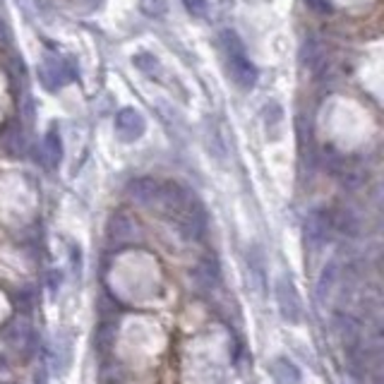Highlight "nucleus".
Listing matches in <instances>:
<instances>
[{"label": "nucleus", "instance_id": "39448f33", "mask_svg": "<svg viewBox=\"0 0 384 384\" xmlns=\"http://www.w3.org/2000/svg\"><path fill=\"white\" fill-rule=\"evenodd\" d=\"M106 236H109L111 245H132L140 238V226H137L135 219L125 212H116L113 216L109 219V226H106Z\"/></svg>", "mask_w": 384, "mask_h": 384}, {"label": "nucleus", "instance_id": "9d476101", "mask_svg": "<svg viewBox=\"0 0 384 384\" xmlns=\"http://www.w3.org/2000/svg\"><path fill=\"white\" fill-rule=\"evenodd\" d=\"M147 130V123H144V116L135 109H121L116 116V135L121 137L123 142H137Z\"/></svg>", "mask_w": 384, "mask_h": 384}, {"label": "nucleus", "instance_id": "1a4fd4ad", "mask_svg": "<svg viewBox=\"0 0 384 384\" xmlns=\"http://www.w3.org/2000/svg\"><path fill=\"white\" fill-rule=\"evenodd\" d=\"M192 192L185 190L180 182H161V192H159V209L168 212L171 216H178V214L190 204Z\"/></svg>", "mask_w": 384, "mask_h": 384}, {"label": "nucleus", "instance_id": "9b49d317", "mask_svg": "<svg viewBox=\"0 0 384 384\" xmlns=\"http://www.w3.org/2000/svg\"><path fill=\"white\" fill-rule=\"evenodd\" d=\"M300 62L310 70L314 77H319L327 65H329V58H327V48L322 46V41L314 39V36H310V39H305L303 48H300Z\"/></svg>", "mask_w": 384, "mask_h": 384}, {"label": "nucleus", "instance_id": "6e6552de", "mask_svg": "<svg viewBox=\"0 0 384 384\" xmlns=\"http://www.w3.org/2000/svg\"><path fill=\"white\" fill-rule=\"evenodd\" d=\"M192 283L197 291L202 293H212L219 288L221 283V267H219L216 257H202L192 269Z\"/></svg>", "mask_w": 384, "mask_h": 384}, {"label": "nucleus", "instance_id": "423d86ee", "mask_svg": "<svg viewBox=\"0 0 384 384\" xmlns=\"http://www.w3.org/2000/svg\"><path fill=\"white\" fill-rule=\"evenodd\" d=\"M39 77L43 82V87L53 92V89H58V87L75 79V67L67 60L55 58V55H48V58H43L41 67H39Z\"/></svg>", "mask_w": 384, "mask_h": 384}, {"label": "nucleus", "instance_id": "f8f14e48", "mask_svg": "<svg viewBox=\"0 0 384 384\" xmlns=\"http://www.w3.org/2000/svg\"><path fill=\"white\" fill-rule=\"evenodd\" d=\"M161 182L154 178H137L128 185V197L140 207H156L159 204Z\"/></svg>", "mask_w": 384, "mask_h": 384}, {"label": "nucleus", "instance_id": "f3484780", "mask_svg": "<svg viewBox=\"0 0 384 384\" xmlns=\"http://www.w3.org/2000/svg\"><path fill=\"white\" fill-rule=\"evenodd\" d=\"M336 279H339V264L336 262H327V267L322 269V274H319L317 279V288H314V295H317L319 303H324L327 298H329V293L334 291V286H336Z\"/></svg>", "mask_w": 384, "mask_h": 384}, {"label": "nucleus", "instance_id": "dca6fc26", "mask_svg": "<svg viewBox=\"0 0 384 384\" xmlns=\"http://www.w3.org/2000/svg\"><path fill=\"white\" fill-rule=\"evenodd\" d=\"M116 336H118V324L111 322V319H104L97 327V331H94V349H97V353H109L113 344H116Z\"/></svg>", "mask_w": 384, "mask_h": 384}, {"label": "nucleus", "instance_id": "20e7f679", "mask_svg": "<svg viewBox=\"0 0 384 384\" xmlns=\"http://www.w3.org/2000/svg\"><path fill=\"white\" fill-rule=\"evenodd\" d=\"M175 219H178V229L187 241H199V238L207 233V212L194 197Z\"/></svg>", "mask_w": 384, "mask_h": 384}, {"label": "nucleus", "instance_id": "aec40b11", "mask_svg": "<svg viewBox=\"0 0 384 384\" xmlns=\"http://www.w3.org/2000/svg\"><path fill=\"white\" fill-rule=\"evenodd\" d=\"M132 65L142 75H147V77H159L161 75V62L156 60L152 53H137L135 58H132Z\"/></svg>", "mask_w": 384, "mask_h": 384}, {"label": "nucleus", "instance_id": "7ed1b4c3", "mask_svg": "<svg viewBox=\"0 0 384 384\" xmlns=\"http://www.w3.org/2000/svg\"><path fill=\"white\" fill-rule=\"evenodd\" d=\"M331 212L327 209H312L307 214L305 226H303V236H305V245L312 250H319L322 245L329 241L331 236Z\"/></svg>", "mask_w": 384, "mask_h": 384}, {"label": "nucleus", "instance_id": "0eeeda50", "mask_svg": "<svg viewBox=\"0 0 384 384\" xmlns=\"http://www.w3.org/2000/svg\"><path fill=\"white\" fill-rule=\"evenodd\" d=\"M3 334H5V339H8V344L12 346V349L22 351L24 358H29L36 351V334H34V329H31L27 317H15L8 327H5Z\"/></svg>", "mask_w": 384, "mask_h": 384}, {"label": "nucleus", "instance_id": "5701e85b", "mask_svg": "<svg viewBox=\"0 0 384 384\" xmlns=\"http://www.w3.org/2000/svg\"><path fill=\"white\" fill-rule=\"evenodd\" d=\"M305 3H307V8L312 12H317V15H329L331 12L329 0H305Z\"/></svg>", "mask_w": 384, "mask_h": 384}, {"label": "nucleus", "instance_id": "ddd939ff", "mask_svg": "<svg viewBox=\"0 0 384 384\" xmlns=\"http://www.w3.org/2000/svg\"><path fill=\"white\" fill-rule=\"evenodd\" d=\"M0 147H3L5 154L10 156H22L24 149H27V137L22 132V125L17 123H8L0 132Z\"/></svg>", "mask_w": 384, "mask_h": 384}, {"label": "nucleus", "instance_id": "2eb2a0df", "mask_svg": "<svg viewBox=\"0 0 384 384\" xmlns=\"http://www.w3.org/2000/svg\"><path fill=\"white\" fill-rule=\"evenodd\" d=\"M248 274L255 291L262 293L264 286H267V272H264V255L260 253V248H253L248 253Z\"/></svg>", "mask_w": 384, "mask_h": 384}, {"label": "nucleus", "instance_id": "a211bd4d", "mask_svg": "<svg viewBox=\"0 0 384 384\" xmlns=\"http://www.w3.org/2000/svg\"><path fill=\"white\" fill-rule=\"evenodd\" d=\"M331 229L341 231L344 236H358V231H361V219L356 216L353 209L331 212Z\"/></svg>", "mask_w": 384, "mask_h": 384}, {"label": "nucleus", "instance_id": "412c9836", "mask_svg": "<svg viewBox=\"0 0 384 384\" xmlns=\"http://www.w3.org/2000/svg\"><path fill=\"white\" fill-rule=\"evenodd\" d=\"M12 48V29L10 24L0 17V51H10Z\"/></svg>", "mask_w": 384, "mask_h": 384}, {"label": "nucleus", "instance_id": "4be33fe9", "mask_svg": "<svg viewBox=\"0 0 384 384\" xmlns=\"http://www.w3.org/2000/svg\"><path fill=\"white\" fill-rule=\"evenodd\" d=\"M185 3V8H187V12H192L194 17H202V15H207V0H182Z\"/></svg>", "mask_w": 384, "mask_h": 384}, {"label": "nucleus", "instance_id": "f03ea898", "mask_svg": "<svg viewBox=\"0 0 384 384\" xmlns=\"http://www.w3.org/2000/svg\"><path fill=\"white\" fill-rule=\"evenodd\" d=\"M276 305H279V314L286 322L298 324L303 319V300H300V293L295 288V283L291 276H279L276 279Z\"/></svg>", "mask_w": 384, "mask_h": 384}, {"label": "nucleus", "instance_id": "4468645a", "mask_svg": "<svg viewBox=\"0 0 384 384\" xmlns=\"http://www.w3.org/2000/svg\"><path fill=\"white\" fill-rule=\"evenodd\" d=\"M41 156H43V163L46 168H55L62 159V140L58 135V130L51 128L43 137V144H41Z\"/></svg>", "mask_w": 384, "mask_h": 384}, {"label": "nucleus", "instance_id": "f257e3e1", "mask_svg": "<svg viewBox=\"0 0 384 384\" xmlns=\"http://www.w3.org/2000/svg\"><path fill=\"white\" fill-rule=\"evenodd\" d=\"M221 46H224L226 60H229V72L233 82H236L241 89H253L257 84V67L250 62L248 53H245L241 36L231 29L221 31Z\"/></svg>", "mask_w": 384, "mask_h": 384}, {"label": "nucleus", "instance_id": "6ab92c4d", "mask_svg": "<svg viewBox=\"0 0 384 384\" xmlns=\"http://www.w3.org/2000/svg\"><path fill=\"white\" fill-rule=\"evenodd\" d=\"M272 375L276 377V382L279 384H298L300 382V373H298V368L288 361V358H274V363H272Z\"/></svg>", "mask_w": 384, "mask_h": 384}, {"label": "nucleus", "instance_id": "b1692460", "mask_svg": "<svg viewBox=\"0 0 384 384\" xmlns=\"http://www.w3.org/2000/svg\"><path fill=\"white\" fill-rule=\"evenodd\" d=\"M17 307H20L22 312H29L31 307H34V295H31V291H22L20 300H17Z\"/></svg>", "mask_w": 384, "mask_h": 384}]
</instances>
